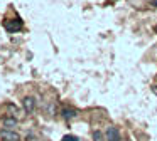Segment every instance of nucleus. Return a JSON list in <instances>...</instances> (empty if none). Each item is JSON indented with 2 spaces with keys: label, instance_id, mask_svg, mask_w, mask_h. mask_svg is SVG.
<instances>
[{
  "label": "nucleus",
  "instance_id": "nucleus-1",
  "mask_svg": "<svg viewBox=\"0 0 157 141\" xmlns=\"http://www.w3.org/2000/svg\"><path fill=\"white\" fill-rule=\"evenodd\" d=\"M17 124H19V119L15 116H5V118H2V126H4V129L15 131Z\"/></svg>",
  "mask_w": 157,
  "mask_h": 141
},
{
  "label": "nucleus",
  "instance_id": "nucleus-2",
  "mask_svg": "<svg viewBox=\"0 0 157 141\" xmlns=\"http://www.w3.org/2000/svg\"><path fill=\"white\" fill-rule=\"evenodd\" d=\"M105 138H106V141H122V136H120V131L117 129L115 126L106 128V131H105Z\"/></svg>",
  "mask_w": 157,
  "mask_h": 141
},
{
  "label": "nucleus",
  "instance_id": "nucleus-3",
  "mask_svg": "<svg viewBox=\"0 0 157 141\" xmlns=\"http://www.w3.org/2000/svg\"><path fill=\"white\" fill-rule=\"evenodd\" d=\"M0 139H2V141H21V136H19L15 131L2 129V131H0Z\"/></svg>",
  "mask_w": 157,
  "mask_h": 141
},
{
  "label": "nucleus",
  "instance_id": "nucleus-4",
  "mask_svg": "<svg viewBox=\"0 0 157 141\" xmlns=\"http://www.w3.org/2000/svg\"><path fill=\"white\" fill-rule=\"evenodd\" d=\"M22 107H24V111L27 114H32L36 111V99L31 97V96L24 97V101H22Z\"/></svg>",
  "mask_w": 157,
  "mask_h": 141
},
{
  "label": "nucleus",
  "instance_id": "nucleus-5",
  "mask_svg": "<svg viewBox=\"0 0 157 141\" xmlns=\"http://www.w3.org/2000/svg\"><path fill=\"white\" fill-rule=\"evenodd\" d=\"M5 29L9 32H17L22 29V22L19 19H12V20H5Z\"/></svg>",
  "mask_w": 157,
  "mask_h": 141
},
{
  "label": "nucleus",
  "instance_id": "nucleus-6",
  "mask_svg": "<svg viewBox=\"0 0 157 141\" xmlns=\"http://www.w3.org/2000/svg\"><path fill=\"white\" fill-rule=\"evenodd\" d=\"M63 116H64L66 119H73V118L76 116V109H73V107H64V109H63Z\"/></svg>",
  "mask_w": 157,
  "mask_h": 141
},
{
  "label": "nucleus",
  "instance_id": "nucleus-7",
  "mask_svg": "<svg viewBox=\"0 0 157 141\" xmlns=\"http://www.w3.org/2000/svg\"><path fill=\"white\" fill-rule=\"evenodd\" d=\"M105 134L101 131H93V141H105Z\"/></svg>",
  "mask_w": 157,
  "mask_h": 141
},
{
  "label": "nucleus",
  "instance_id": "nucleus-8",
  "mask_svg": "<svg viewBox=\"0 0 157 141\" xmlns=\"http://www.w3.org/2000/svg\"><path fill=\"white\" fill-rule=\"evenodd\" d=\"M63 141H79V139L76 136H64V138H63Z\"/></svg>",
  "mask_w": 157,
  "mask_h": 141
}]
</instances>
